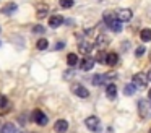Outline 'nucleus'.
<instances>
[{"mask_svg":"<svg viewBox=\"0 0 151 133\" xmlns=\"http://www.w3.org/2000/svg\"><path fill=\"white\" fill-rule=\"evenodd\" d=\"M36 47H37V50H46V49L49 47V42H47V39H46V37H41L39 41H37Z\"/></svg>","mask_w":151,"mask_h":133,"instance_id":"17","label":"nucleus"},{"mask_svg":"<svg viewBox=\"0 0 151 133\" xmlns=\"http://www.w3.org/2000/svg\"><path fill=\"white\" fill-rule=\"evenodd\" d=\"M138 115L141 119H150L151 117V102L146 99L138 101Z\"/></svg>","mask_w":151,"mask_h":133,"instance_id":"1","label":"nucleus"},{"mask_svg":"<svg viewBox=\"0 0 151 133\" xmlns=\"http://www.w3.org/2000/svg\"><path fill=\"white\" fill-rule=\"evenodd\" d=\"M85 125L88 127L89 130L96 132V130L99 128V119H98V117H94V115H91V117H88V119L85 120Z\"/></svg>","mask_w":151,"mask_h":133,"instance_id":"7","label":"nucleus"},{"mask_svg":"<svg viewBox=\"0 0 151 133\" xmlns=\"http://www.w3.org/2000/svg\"><path fill=\"white\" fill-rule=\"evenodd\" d=\"M67 63H68V67H75V65L78 63V55L76 54H68L67 55Z\"/></svg>","mask_w":151,"mask_h":133,"instance_id":"15","label":"nucleus"},{"mask_svg":"<svg viewBox=\"0 0 151 133\" xmlns=\"http://www.w3.org/2000/svg\"><path fill=\"white\" fill-rule=\"evenodd\" d=\"M135 91H137V86H135L133 83H130V84H127V86H125V91H124V93L127 94V96H132Z\"/></svg>","mask_w":151,"mask_h":133,"instance_id":"19","label":"nucleus"},{"mask_svg":"<svg viewBox=\"0 0 151 133\" xmlns=\"http://www.w3.org/2000/svg\"><path fill=\"white\" fill-rule=\"evenodd\" d=\"M106 94H107L109 99H115V96H117V88H115V84L109 83L107 88H106Z\"/></svg>","mask_w":151,"mask_h":133,"instance_id":"11","label":"nucleus"},{"mask_svg":"<svg viewBox=\"0 0 151 133\" xmlns=\"http://www.w3.org/2000/svg\"><path fill=\"white\" fill-rule=\"evenodd\" d=\"M80 49H81V52H85V54H89V52H91V49H93V45L81 44V45H80Z\"/></svg>","mask_w":151,"mask_h":133,"instance_id":"24","label":"nucleus"},{"mask_svg":"<svg viewBox=\"0 0 151 133\" xmlns=\"http://www.w3.org/2000/svg\"><path fill=\"white\" fill-rule=\"evenodd\" d=\"M67 130H68V122H67V120L60 119L54 123V132L55 133H65Z\"/></svg>","mask_w":151,"mask_h":133,"instance_id":"5","label":"nucleus"},{"mask_svg":"<svg viewBox=\"0 0 151 133\" xmlns=\"http://www.w3.org/2000/svg\"><path fill=\"white\" fill-rule=\"evenodd\" d=\"M109 42H111V39H109V37H106L104 34H99V36H98V39H96V44H98V45H101V47L107 45Z\"/></svg>","mask_w":151,"mask_h":133,"instance_id":"16","label":"nucleus"},{"mask_svg":"<svg viewBox=\"0 0 151 133\" xmlns=\"http://www.w3.org/2000/svg\"><path fill=\"white\" fill-rule=\"evenodd\" d=\"M148 97H150V101H151V88H150V91H148Z\"/></svg>","mask_w":151,"mask_h":133,"instance_id":"31","label":"nucleus"},{"mask_svg":"<svg viewBox=\"0 0 151 133\" xmlns=\"http://www.w3.org/2000/svg\"><path fill=\"white\" fill-rule=\"evenodd\" d=\"M117 62H119V55L115 54V52H109V54L106 55V60H104L106 65H109V67H114V65H117Z\"/></svg>","mask_w":151,"mask_h":133,"instance_id":"9","label":"nucleus"},{"mask_svg":"<svg viewBox=\"0 0 151 133\" xmlns=\"http://www.w3.org/2000/svg\"><path fill=\"white\" fill-rule=\"evenodd\" d=\"M62 23H63V18L60 15H54V16H50V18H49V26H50V28H59Z\"/></svg>","mask_w":151,"mask_h":133,"instance_id":"10","label":"nucleus"},{"mask_svg":"<svg viewBox=\"0 0 151 133\" xmlns=\"http://www.w3.org/2000/svg\"><path fill=\"white\" fill-rule=\"evenodd\" d=\"M33 120L37 123V125L42 127V125H46V123H47V115H46V114H44L41 109H36V110L33 112Z\"/></svg>","mask_w":151,"mask_h":133,"instance_id":"3","label":"nucleus"},{"mask_svg":"<svg viewBox=\"0 0 151 133\" xmlns=\"http://www.w3.org/2000/svg\"><path fill=\"white\" fill-rule=\"evenodd\" d=\"M150 133H151V128H150Z\"/></svg>","mask_w":151,"mask_h":133,"instance_id":"33","label":"nucleus"},{"mask_svg":"<svg viewBox=\"0 0 151 133\" xmlns=\"http://www.w3.org/2000/svg\"><path fill=\"white\" fill-rule=\"evenodd\" d=\"M102 83H106L104 75H94V78H93V84H102Z\"/></svg>","mask_w":151,"mask_h":133,"instance_id":"21","label":"nucleus"},{"mask_svg":"<svg viewBox=\"0 0 151 133\" xmlns=\"http://www.w3.org/2000/svg\"><path fill=\"white\" fill-rule=\"evenodd\" d=\"M140 37H141V41H143V42H150L151 41V29H148V28L141 29Z\"/></svg>","mask_w":151,"mask_h":133,"instance_id":"14","label":"nucleus"},{"mask_svg":"<svg viewBox=\"0 0 151 133\" xmlns=\"http://www.w3.org/2000/svg\"><path fill=\"white\" fill-rule=\"evenodd\" d=\"M148 76L146 75H143V73H135L133 75V78H132V83L135 84L137 88H146L148 86Z\"/></svg>","mask_w":151,"mask_h":133,"instance_id":"2","label":"nucleus"},{"mask_svg":"<svg viewBox=\"0 0 151 133\" xmlns=\"http://www.w3.org/2000/svg\"><path fill=\"white\" fill-rule=\"evenodd\" d=\"M72 71H65V80H68V78H72Z\"/></svg>","mask_w":151,"mask_h":133,"instance_id":"28","label":"nucleus"},{"mask_svg":"<svg viewBox=\"0 0 151 133\" xmlns=\"http://www.w3.org/2000/svg\"><path fill=\"white\" fill-rule=\"evenodd\" d=\"M0 133H18V128L13 125V123H5L0 130Z\"/></svg>","mask_w":151,"mask_h":133,"instance_id":"13","label":"nucleus"},{"mask_svg":"<svg viewBox=\"0 0 151 133\" xmlns=\"http://www.w3.org/2000/svg\"><path fill=\"white\" fill-rule=\"evenodd\" d=\"M15 10H17V3H7V5L2 8V12H4L5 15H10V13H13Z\"/></svg>","mask_w":151,"mask_h":133,"instance_id":"18","label":"nucleus"},{"mask_svg":"<svg viewBox=\"0 0 151 133\" xmlns=\"http://www.w3.org/2000/svg\"><path fill=\"white\" fill-rule=\"evenodd\" d=\"M94 58H91V57H86V58H83L81 60V63H80V67H81V70L83 71H89L93 67H94Z\"/></svg>","mask_w":151,"mask_h":133,"instance_id":"8","label":"nucleus"},{"mask_svg":"<svg viewBox=\"0 0 151 133\" xmlns=\"http://www.w3.org/2000/svg\"><path fill=\"white\" fill-rule=\"evenodd\" d=\"M117 18L120 19V21H128V19H132V10L130 8H120V10H117Z\"/></svg>","mask_w":151,"mask_h":133,"instance_id":"6","label":"nucleus"},{"mask_svg":"<svg viewBox=\"0 0 151 133\" xmlns=\"http://www.w3.org/2000/svg\"><path fill=\"white\" fill-rule=\"evenodd\" d=\"M107 26H109V29H112L114 32H120V31H122V21H120L119 18H115L114 21L109 23Z\"/></svg>","mask_w":151,"mask_h":133,"instance_id":"12","label":"nucleus"},{"mask_svg":"<svg viewBox=\"0 0 151 133\" xmlns=\"http://www.w3.org/2000/svg\"><path fill=\"white\" fill-rule=\"evenodd\" d=\"M143 54H145V47H143V45L137 47V50H135V55H137V57H141Z\"/></svg>","mask_w":151,"mask_h":133,"instance_id":"27","label":"nucleus"},{"mask_svg":"<svg viewBox=\"0 0 151 133\" xmlns=\"http://www.w3.org/2000/svg\"><path fill=\"white\" fill-rule=\"evenodd\" d=\"M7 104H8V99L4 94H0V107H7Z\"/></svg>","mask_w":151,"mask_h":133,"instance_id":"26","label":"nucleus"},{"mask_svg":"<svg viewBox=\"0 0 151 133\" xmlns=\"http://www.w3.org/2000/svg\"><path fill=\"white\" fill-rule=\"evenodd\" d=\"M63 47V42H59V44L55 45V49H62Z\"/></svg>","mask_w":151,"mask_h":133,"instance_id":"29","label":"nucleus"},{"mask_svg":"<svg viewBox=\"0 0 151 133\" xmlns=\"http://www.w3.org/2000/svg\"><path fill=\"white\" fill-rule=\"evenodd\" d=\"M0 31H2V28H0Z\"/></svg>","mask_w":151,"mask_h":133,"instance_id":"34","label":"nucleus"},{"mask_svg":"<svg viewBox=\"0 0 151 133\" xmlns=\"http://www.w3.org/2000/svg\"><path fill=\"white\" fill-rule=\"evenodd\" d=\"M150 60H151V50H150Z\"/></svg>","mask_w":151,"mask_h":133,"instance_id":"32","label":"nucleus"},{"mask_svg":"<svg viewBox=\"0 0 151 133\" xmlns=\"http://www.w3.org/2000/svg\"><path fill=\"white\" fill-rule=\"evenodd\" d=\"M33 32H34V34H36V32H37V34H42L44 28H42V26H39V24H36V26H33Z\"/></svg>","mask_w":151,"mask_h":133,"instance_id":"25","label":"nucleus"},{"mask_svg":"<svg viewBox=\"0 0 151 133\" xmlns=\"http://www.w3.org/2000/svg\"><path fill=\"white\" fill-rule=\"evenodd\" d=\"M72 91H73V94H76L78 97H83V99L89 96V91L86 89L83 84H80V83H75V84H73V86H72Z\"/></svg>","mask_w":151,"mask_h":133,"instance_id":"4","label":"nucleus"},{"mask_svg":"<svg viewBox=\"0 0 151 133\" xmlns=\"http://www.w3.org/2000/svg\"><path fill=\"white\" fill-rule=\"evenodd\" d=\"M146 76H148V80H150V81H151V68H150V70H148V73H146Z\"/></svg>","mask_w":151,"mask_h":133,"instance_id":"30","label":"nucleus"},{"mask_svg":"<svg viewBox=\"0 0 151 133\" xmlns=\"http://www.w3.org/2000/svg\"><path fill=\"white\" fill-rule=\"evenodd\" d=\"M115 18H117V15H112V13H107V12L104 13V21L107 23V24H109V23H112Z\"/></svg>","mask_w":151,"mask_h":133,"instance_id":"22","label":"nucleus"},{"mask_svg":"<svg viewBox=\"0 0 151 133\" xmlns=\"http://www.w3.org/2000/svg\"><path fill=\"white\" fill-rule=\"evenodd\" d=\"M46 15H47V6L39 5V8H37V18H44Z\"/></svg>","mask_w":151,"mask_h":133,"instance_id":"20","label":"nucleus"},{"mask_svg":"<svg viewBox=\"0 0 151 133\" xmlns=\"http://www.w3.org/2000/svg\"><path fill=\"white\" fill-rule=\"evenodd\" d=\"M60 6L62 8H70V6H73V0H60Z\"/></svg>","mask_w":151,"mask_h":133,"instance_id":"23","label":"nucleus"}]
</instances>
